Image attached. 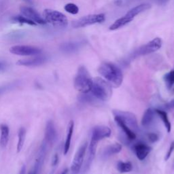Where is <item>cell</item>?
<instances>
[{"label":"cell","mask_w":174,"mask_h":174,"mask_svg":"<svg viewBox=\"0 0 174 174\" xmlns=\"http://www.w3.org/2000/svg\"><path fill=\"white\" fill-rule=\"evenodd\" d=\"M111 133V129L108 126L104 125L96 126L93 129L92 137H91V141L98 144L100 140L110 137Z\"/></svg>","instance_id":"11"},{"label":"cell","mask_w":174,"mask_h":174,"mask_svg":"<svg viewBox=\"0 0 174 174\" xmlns=\"http://www.w3.org/2000/svg\"><path fill=\"white\" fill-rule=\"evenodd\" d=\"M20 10L23 16L26 17L27 19L29 20H33L34 22L37 23V24H46V22L44 19V18L41 16L40 14L36 10H35L34 8L29 6H21L20 8Z\"/></svg>","instance_id":"10"},{"label":"cell","mask_w":174,"mask_h":174,"mask_svg":"<svg viewBox=\"0 0 174 174\" xmlns=\"http://www.w3.org/2000/svg\"><path fill=\"white\" fill-rule=\"evenodd\" d=\"M154 110L152 108H148L144 112V115L141 119V125L144 127L150 126L153 122L154 119Z\"/></svg>","instance_id":"19"},{"label":"cell","mask_w":174,"mask_h":174,"mask_svg":"<svg viewBox=\"0 0 174 174\" xmlns=\"http://www.w3.org/2000/svg\"><path fill=\"white\" fill-rule=\"evenodd\" d=\"M64 9L67 12L72 14H78L79 12L78 7L76 4H72V3H69V4H66L65 5Z\"/></svg>","instance_id":"26"},{"label":"cell","mask_w":174,"mask_h":174,"mask_svg":"<svg viewBox=\"0 0 174 174\" xmlns=\"http://www.w3.org/2000/svg\"><path fill=\"white\" fill-rule=\"evenodd\" d=\"M91 92L96 99L100 101H108L112 95V85L105 80L97 77L93 80Z\"/></svg>","instance_id":"2"},{"label":"cell","mask_w":174,"mask_h":174,"mask_svg":"<svg viewBox=\"0 0 174 174\" xmlns=\"http://www.w3.org/2000/svg\"><path fill=\"white\" fill-rule=\"evenodd\" d=\"M25 173H26V167L25 165H23L21 169H20L19 174H25Z\"/></svg>","instance_id":"33"},{"label":"cell","mask_w":174,"mask_h":174,"mask_svg":"<svg viewBox=\"0 0 174 174\" xmlns=\"http://www.w3.org/2000/svg\"><path fill=\"white\" fill-rule=\"evenodd\" d=\"M43 18L46 23H49L55 27L63 28L68 24V20L65 14L52 9L44 10Z\"/></svg>","instance_id":"4"},{"label":"cell","mask_w":174,"mask_h":174,"mask_svg":"<svg viewBox=\"0 0 174 174\" xmlns=\"http://www.w3.org/2000/svg\"><path fill=\"white\" fill-rule=\"evenodd\" d=\"M73 128H74V123L73 120H71L67 127V137L65 142L64 149H63V154L66 155L69 152V150L71 145V141H72V137L73 132Z\"/></svg>","instance_id":"17"},{"label":"cell","mask_w":174,"mask_h":174,"mask_svg":"<svg viewBox=\"0 0 174 174\" xmlns=\"http://www.w3.org/2000/svg\"><path fill=\"white\" fill-rule=\"evenodd\" d=\"M14 19L17 20V21L19 23H21V24H28V25H34V26L37 25V23L34 22L33 20L27 19L26 17L23 16H17L16 17L14 18Z\"/></svg>","instance_id":"27"},{"label":"cell","mask_w":174,"mask_h":174,"mask_svg":"<svg viewBox=\"0 0 174 174\" xmlns=\"http://www.w3.org/2000/svg\"><path fill=\"white\" fill-rule=\"evenodd\" d=\"M154 111L155 112L158 114V116L160 117V119L162 120V122L163 123L167 132L170 133L171 130H172V125H171L169 118H168L167 113L165 110H159V109H156Z\"/></svg>","instance_id":"22"},{"label":"cell","mask_w":174,"mask_h":174,"mask_svg":"<svg viewBox=\"0 0 174 174\" xmlns=\"http://www.w3.org/2000/svg\"><path fill=\"white\" fill-rule=\"evenodd\" d=\"M164 108L166 110H172V109L174 108V99L170 101L169 102H168L167 104L164 105Z\"/></svg>","instance_id":"31"},{"label":"cell","mask_w":174,"mask_h":174,"mask_svg":"<svg viewBox=\"0 0 174 174\" xmlns=\"http://www.w3.org/2000/svg\"><path fill=\"white\" fill-rule=\"evenodd\" d=\"M151 8V5L149 4H142L140 5H138L137 6L133 8L127 12V13L126 14V15H127L129 17H130L133 20L134 19V18L138 14L145 12L147 10H148Z\"/></svg>","instance_id":"16"},{"label":"cell","mask_w":174,"mask_h":174,"mask_svg":"<svg viewBox=\"0 0 174 174\" xmlns=\"http://www.w3.org/2000/svg\"><path fill=\"white\" fill-rule=\"evenodd\" d=\"M57 137L54 122L50 120L46 123L45 129V141L48 144H52L55 142Z\"/></svg>","instance_id":"12"},{"label":"cell","mask_w":174,"mask_h":174,"mask_svg":"<svg viewBox=\"0 0 174 174\" xmlns=\"http://www.w3.org/2000/svg\"><path fill=\"white\" fill-rule=\"evenodd\" d=\"M26 129L24 127H21L18 133V137H19V141H18L17 144V152L19 153L21 151L23 146H24V143L25 141V137H26Z\"/></svg>","instance_id":"23"},{"label":"cell","mask_w":174,"mask_h":174,"mask_svg":"<svg viewBox=\"0 0 174 174\" xmlns=\"http://www.w3.org/2000/svg\"><path fill=\"white\" fill-rule=\"evenodd\" d=\"M151 147L143 142H139L134 146V151L140 161H144L151 152Z\"/></svg>","instance_id":"13"},{"label":"cell","mask_w":174,"mask_h":174,"mask_svg":"<svg viewBox=\"0 0 174 174\" xmlns=\"http://www.w3.org/2000/svg\"><path fill=\"white\" fill-rule=\"evenodd\" d=\"M116 168L120 173H126L131 172L133 170V165L131 162L119 161L117 163Z\"/></svg>","instance_id":"24"},{"label":"cell","mask_w":174,"mask_h":174,"mask_svg":"<svg viewBox=\"0 0 174 174\" xmlns=\"http://www.w3.org/2000/svg\"><path fill=\"white\" fill-rule=\"evenodd\" d=\"M158 4H161V5H163L165 4H166V3L169 1V0H157Z\"/></svg>","instance_id":"34"},{"label":"cell","mask_w":174,"mask_h":174,"mask_svg":"<svg viewBox=\"0 0 174 174\" xmlns=\"http://www.w3.org/2000/svg\"><path fill=\"white\" fill-rule=\"evenodd\" d=\"M78 48V45L76 44H68L65 46L64 49L68 51H73L74 50Z\"/></svg>","instance_id":"30"},{"label":"cell","mask_w":174,"mask_h":174,"mask_svg":"<svg viewBox=\"0 0 174 174\" xmlns=\"http://www.w3.org/2000/svg\"><path fill=\"white\" fill-rule=\"evenodd\" d=\"M1 130V137H0V146L2 148H4L7 146L9 140V133H10V129L8 126L2 124L0 126Z\"/></svg>","instance_id":"18"},{"label":"cell","mask_w":174,"mask_h":174,"mask_svg":"<svg viewBox=\"0 0 174 174\" xmlns=\"http://www.w3.org/2000/svg\"><path fill=\"white\" fill-rule=\"evenodd\" d=\"M37 173H38L36 172V171L34 170V169H33V170L31 171V172L29 173V174H37Z\"/></svg>","instance_id":"37"},{"label":"cell","mask_w":174,"mask_h":174,"mask_svg":"<svg viewBox=\"0 0 174 174\" xmlns=\"http://www.w3.org/2000/svg\"><path fill=\"white\" fill-rule=\"evenodd\" d=\"M162 46V40L159 37H156L150 42L141 46L137 51V55H146L157 51Z\"/></svg>","instance_id":"9"},{"label":"cell","mask_w":174,"mask_h":174,"mask_svg":"<svg viewBox=\"0 0 174 174\" xmlns=\"http://www.w3.org/2000/svg\"><path fill=\"white\" fill-rule=\"evenodd\" d=\"M98 72L114 87H119L123 81V75L121 69L114 63L104 62L98 68Z\"/></svg>","instance_id":"1"},{"label":"cell","mask_w":174,"mask_h":174,"mask_svg":"<svg viewBox=\"0 0 174 174\" xmlns=\"http://www.w3.org/2000/svg\"><path fill=\"white\" fill-rule=\"evenodd\" d=\"M88 147L87 142H84L76 152L71 165V173L72 174H78L80 171L84 162L85 154Z\"/></svg>","instance_id":"7"},{"label":"cell","mask_w":174,"mask_h":174,"mask_svg":"<svg viewBox=\"0 0 174 174\" xmlns=\"http://www.w3.org/2000/svg\"><path fill=\"white\" fill-rule=\"evenodd\" d=\"M114 120L129 140H134L136 139V133L133 131H132L127 125H126L121 120L114 116Z\"/></svg>","instance_id":"15"},{"label":"cell","mask_w":174,"mask_h":174,"mask_svg":"<svg viewBox=\"0 0 174 174\" xmlns=\"http://www.w3.org/2000/svg\"><path fill=\"white\" fill-rule=\"evenodd\" d=\"M173 150H174V141H173V142H172V144H170L169 148V150H168V151L165 155V161H167L168 160H169L171 157V156H172V154Z\"/></svg>","instance_id":"28"},{"label":"cell","mask_w":174,"mask_h":174,"mask_svg":"<svg viewBox=\"0 0 174 174\" xmlns=\"http://www.w3.org/2000/svg\"><path fill=\"white\" fill-rule=\"evenodd\" d=\"M10 52L14 55L19 56H35L42 53V50L32 46L19 45L12 46Z\"/></svg>","instance_id":"8"},{"label":"cell","mask_w":174,"mask_h":174,"mask_svg":"<svg viewBox=\"0 0 174 174\" xmlns=\"http://www.w3.org/2000/svg\"><path fill=\"white\" fill-rule=\"evenodd\" d=\"M105 17L104 14H90V15L84 16L78 20H76L72 23V26L73 28L85 27L88 25L94 24H98L104 22Z\"/></svg>","instance_id":"5"},{"label":"cell","mask_w":174,"mask_h":174,"mask_svg":"<svg viewBox=\"0 0 174 174\" xmlns=\"http://www.w3.org/2000/svg\"><path fill=\"white\" fill-rule=\"evenodd\" d=\"M133 20L132 19H131L130 17H129L127 15L123 16V17L120 18V19H117L116 21H115L112 25L110 26L109 29L111 31H114L116 30V29H119L120 28L123 27L125 26L126 25L129 24V23H131Z\"/></svg>","instance_id":"20"},{"label":"cell","mask_w":174,"mask_h":174,"mask_svg":"<svg viewBox=\"0 0 174 174\" xmlns=\"http://www.w3.org/2000/svg\"><path fill=\"white\" fill-rule=\"evenodd\" d=\"M93 86V79L87 68L80 66L78 69L74 79V87L81 94L91 92Z\"/></svg>","instance_id":"3"},{"label":"cell","mask_w":174,"mask_h":174,"mask_svg":"<svg viewBox=\"0 0 174 174\" xmlns=\"http://www.w3.org/2000/svg\"><path fill=\"white\" fill-rule=\"evenodd\" d=\"M4 69V64L2 63L1 62H0V71H3Z\"/></svg>","instance_id":"36"},{"label":"cell","mask_w":174,"mask_h":174,"mask_svg":"<svg viewBox=\"0 0 174 174\" xmlns=\"http://www.w3.org/2000/svg\"><path fill=\"white\" fill-rule=\"evenodd\" d=\"M163 80L168 89H172L174 85V69L171 70L170 72L165 74Z\"/></svg>","instance_id":"25"},{"label":"cell","mask_w":174,"mask_h":174,"mask_svg":"<svg viewBox=\"0 0 174 174\" xmlns=\"http://www.w3.org/2000/svg\"><path fill=\"white\" fill-rule=\"evenodd\" d=\"M68 173H69V169L66 168V169H64L63 171V172H62L61 174H68Z\"/></svg>","instance_id":"35"},{"label":"cell","mask_w":174,"mask_h":174,"mask_svg":"<svg viewBox=\"0 0 174 174\" xmlns=\"http://www.w3.org/2000/svg\"><path fill=\"white\" fill-rule=\"evenodd\" d=\"M46 61V59L44 57H37L27 59H20L16 62V65L19 66L35 67L44 64Z\"/></svg>","instance_id":"14"},{"label":"cell","mask_w":174,"mask_h":174,"mask_svg":"<svg viewBox=\"0 0 174 174\" xmlns=\"http://www.w3.org/2000/svg\"><path fill=\"white\" fill-rule=\"evenodd\" d=\"M59 156L58 154H55L54 156H53V158H52V166H57L58 163H59Z\"/></svg>","instance_id":"32"},{"label":"cell","mask_w":174,"mask_h":174,"mask_svg":"<svg viewBox=\"0 0 174 174\" xmlns=\"http://www.w3.org/2000/svg\"><path fill=\"white\" fill-rule=\"evenodd\" d=\"M148 137L149 141L152 143H154L158 140V136L157 135V134L154 133H150L148 134Z\"/></svg>","instance_id":"29"},{"label":"cell","mask_w":174,"mask_h":174,"mask_svg":"<svg viewBox=\"0 0 174 174\" xmlns=\"http://www.w3.org/2000/svg\"><path fill=\"white\" fill-rule=\"evenodd\" d=\"M122 150V146L120 144H114L106 147L104 151V156L105 157H111L114 154L119 153Z\"/></svg>","instance_id":"21"},{"label":"cell","mask_w":174,"mask_h":174,"mask_svg":"<svg viewBox=\"0 0 174 174\" xmlns=\"http://www.w3.org/2000/svg\"><path fill=\"white\" fill-rule=\"evenodd\" d=\"M113 114L114 116L117 117L118 119L121 120L126 125H127L132 131H133L136 133V131H137L139 126H138L137 120L135 114L130 112L120 110H114Z\"/></svg>","instance_id":"6"}]
</instances>
